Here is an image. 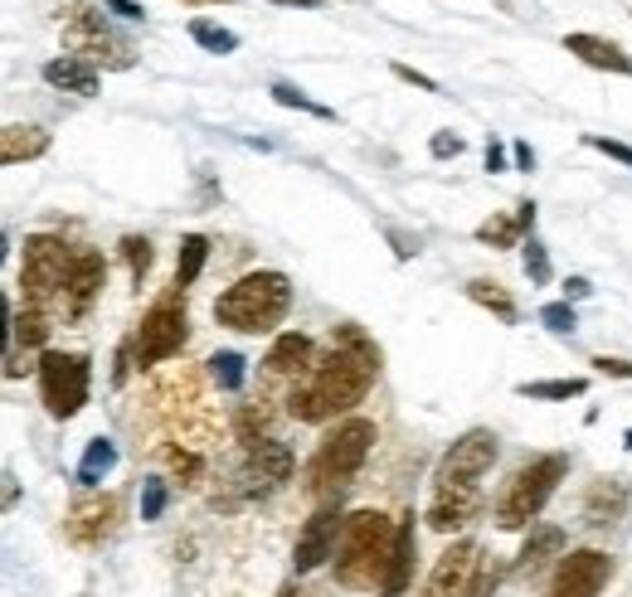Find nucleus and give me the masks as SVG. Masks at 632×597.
Listing matches in <instances>:
<instances>
[{
	"mask_svg": "<svg viewBox=\"0 0 632 597\" xmlns=\"http://www.w3.org/2000/svg\"><path fill=\"white\" fill-rule=\"evenodd\" d=\"M375 380H380V345L346 321V326L331 331L326 355L312 360V370L293 384L287 418H297V423H331V418L350 413L356 403H365Z\"/></svg>",
	"mask_w": 632,
	"mask_h": 597,
	"instance_id": "nucleus-1",
	"label": "nucleus"
},
{
	"mask_svg": "<svg viewBox=\"0 0 632 597\" xmlns=\"http://www.w3.org/2000/svg\"><path fill=\"white\" fill-rule=\"evenodd\" d=\"M395 539H399V520H389L385 510L365 506L350 510L346 525H340L336 554H331V569L336 583L346 593H380L385 588L389 559H395Z\"/></svg>",
	"mask_w": 632,
	"mask_h": 597,
	"instance_id": "nucleus-2",
	"label": "nucleus"
},
{
	"mask_svg": "<svg viewBox=\"0 0 632 597\" xmlns=\"http://www.w3.org/2000/svg\"><path fill=\"white\" fill-rule=\"evenodd\" d=\"M287 311H293V277L273 268L238 277L214 301V321L238 335H273L287 321Z\"/></svg>",
	"mask_w": 632,
	"mask_h": 597,
	"instance_id": "nucleus-3",
	"label": "nucleus"
},
{
	"mask_svg": "<svg viewBox=\"0 0 632 597\" xmlns=\"http://www.w3.org/2000/svg\"><path fill=\"white\" fill-rule=\"evenodd\" d=\"M380 443V427L370 418H340L326 437L317 443L312 462H307V490L317 500H340V490L360 476V467L370 462Z\"/></svg>",
	"mask_w": 632,
	"mask_h": 597,
	"instance_id": "nucleus-4",
	"label": "nucleus"
},
{
	"mask_svg": "<svg viewBox=\"0 0 632 597\" xmlns=\"http://www.w3.org/2000/svg\"><path fill=\"white\" fill-rule=\"evenodd\" d=\"M569 476V457L565 452H545V457H531L525 467H516L506 476V486L496 490L492 500V520L496 530H531L541 520V510L550 506V496L559 490V481Z\"/></svg>",
	"mask_w": 632,
	"mask_h": 597,
	"instance_id": "nucleus-5",
	"label": "nucleus"
},
{
	"mask_svg": "<svg viewBox=\"0 0 632 597\" xmlns=\"http://www.w3.org/2000/svg\"><path fill=\"white\" fill-rule=\"evenodd\" d=\"M69 272H74V248H69L64 238L59 234H29L25 253H20V297H25V307L45 311V316H59Z\"/></svg>",
	"mask_w": 632,
	"mask_h": 597,
	"instance_id": "nucleus-6",
	"label": "nucleus"
},
{
	"mask_svg": "<svg viewBox=\"0 0 632 597\" xmlns=\"http://www.w3.org/2000/svg\"><path fill=\"white\" fill-rule=\"evenodd\" d=\"M185 340H190V307H185V287L171 282V291L151 301L147 316L132 331V360L137 370H157L185 350Z\"/></svg>",
	"mask_w": 632,
	"mask_h": 597,
	"instance_id": "nucleus-7",
	"label": "nucleus"
},
{
	"mask_svg": "<svg viewBox=\"0 0 632 597\" xmlns=\"http://www.w3.org/2000/svg\"><path fill=\"white\" fill-rule=\"evenodd\" d=\"M59 35H64V49L98 69H132L137 64V49L122 35H112V25L102 20V5H64L59 10Z\"/></svg>",
	"mask_w": 632,
	"mask_h": 597,
	"instance_id": "nucleus-8",
	"label": "nucleus"
},
{
	"mask_svg": "<svg viewBox=\"0 0 632 597\" xmlns=\"http://www.w3.org/2000/svg\"><path fill=\"white\" fill-rule=\"evenodd\" d=\"M39 403L54 423H69V418L83 413L92 389V360L78 350H45L39 355Z\"/></svg>",
	"mask_w": 632,
	"mask_h": 597,
	"instance_id": "nucleus-9",
	"label": "nucleus"
},
{
	"mask_svg": "<svg viewBox=\"0 0 632 597\" xmlns=\"http://www.w3.org/2000/svg\"><path fill=\"white\" fill-rule=\"evenodd\" d=\"M476 510H482V476H443V471H433V496L423 525L433 534H458L476 520Z\"/></svg>",
	"mask_w": 632,
	"mask_h": 597,
	"instance_id": "nucleus-10",
	"label": "nucleus"
},
{
	"mask_svg": "<svg viewBox=\"0 0 632 597\" xmlns=\"http://www.w3.org/2000/svg\"><path fill=\"white\" fill-rule=\"evenodd\" d=\"M618 563L614 554L604 549H569L565 559L555 563V579H550V593L545 597H598L614 583Z\"/></svg>",
	"mask_w": 632,
	"mask_h": 597,
	"instance_id": "nucleus-11",
	"label": "nucleus"
},
{
	"mask_svg": "<svg viewBox=\"0 0 632 597\" xmlns=\"http://www.w3.org/2000/svg\"><path fill=\"white\" fill-rule=\"evenodd\" d=\"M117 520H122V500L112 490H88V496H78L69 506L64 534L74 549H102L117 534Z\"/></svg>",
	"mask_w": 632,
	"mask_h": 597,
	"instance_id": "nucleus-12",
	"label": "nucleus"
},
{
	"mask_svg": "<svg viewBox=\"0 0 632 597\" xmlns=\"http://www.w3.org/2000/svg\"><path fill=\"white\" fill-rule=\"evenodd\" d=\"M340 525H346L340 500H321V506L312 510V520L297 530V544H293V573H297V579H302V573H312V569H321V563L336 554Z\"/></svg>",
	"mask_w": 632,
	"mask_h": 597,
	"instance_id": "nucleus-13",
	"label": "nucleus"
},
{
	"mask_svg": "<svg viewBox=\"0 0 632 597\" xmlns=\"http://www.w3.org/2000/svg\"><path fill=\"white\" fill-rule=\"evenodd\" d=\"M102 287H108V258H102L98 248H78V253H74V272H69V287H64V307H59V316H64L69 326H83V321L92 316V307H98Z\"/></svg>",
	"mask_w": 632,
	"mask_h": 597,
	"instance_id": "nucleus-14",
	"label": "nucleus"
},
{
	"mask_svg": "<svg viewBox=\"0 0 632 597\" xmlns=\"http://www.w3.org/2000/svg\"><path fill=\"white\" fill-rule=\"evenodd\" d=\"M482 569V544L476 539H453L448 549L433 559V573L423 583V597H468Z\"/></svg>",
	"mask_w": 632,
	"mask_h": 597,
	"instance_id": "nucleus-15",
	"label": "nucleus"
},
{
	"mask_svg": "<svg viewBox=\"0 0 632 597\" xmlns=\"http://www.w3.org/2000/svg\"><path fill=\"white\" fill-rule=\"evenodd\" d=\"M297 471V457L287 443H277V437H263V443L244 447V496H268V490H277L283 481H293Z\"/></svg>",
	"mask_w": 632,
	"mask_h": 597,
	"instance_id": "nucleus-16",
	"label": "nucleus"
},
{
	"mask_svg": "<svg viewBox=\"0 0 632 597\" xmlns=\"http://www.w3.org/2000/svg\"><path fill=\"white\" fill-rule=\"evenodd\" d=\"M496 452H501V437H496L492 427H468V433L443 452V462L433 471H443V476H486L496 462Z\"/></svg>",
	"mask_w": 632,
	"mask_h": 597,
	"instance_id": "nucleus-17",
	"label": "nucleus"
},
{
	"mask_svg": "<svg viewBox=\"0 0 632 597\" xmlns=\"http://www.w3.org/2000/svg\"><path fill=\"white\" fill-rule=\"evenodd\" d=\"M559 45H565V54H574L579 64L632 78V54H628L623 45H618V39H604V35H588V29H574V35H565Z\"/></svg>",
	"mask_w": 632,
	"mask_h": 597,
	"instance_id": "nucleus-18",
	"label": "nucleus"
},
{
	"mask_svg": "<svg viewBox=\"0 0 632 597\" xmlns=\"http://www.w3.org/2000/svg\"><path fill=\"white\" fill-rule=\"evenodd\" d=\"M39 78H45L54 92H74V98H98V88H102L98 64H88V59H78V54L49 59V64L39 69Z\"/></svg>",
	"mask_w": 632,
	"mask_h": 597,
	"instance_id": "nucleus-19",
	"label": "nucleus"
},
{
	"mask_svg": "<svg viewBox=\"0 0 632 597\" xmlns=\"http://www.w3.org/2000/svg\"><path fill=\"white\" fill-rule=\"evenodd\" d=\"M413 563H419V525H413V510L399 515V539H395V559H389V573H385V588L375 597H404L413 583Z\"/></svg>",
	"mask_w": 632,
	"mask_h": 597,
	"instance_id": "nucleus-20",
	"label": "nucleus"
},
{
	"mask_svg": "<svg viewBox=\"0 0 632 597\" xmlns=\"http://www.w3.org/2000/svg\"><path fill=\"white\" fill-rule=\"evenodd\" d=\"M312 360H317L312 335H302V331H283L273 345H268L263 370H268V374H297V380H302V374L312 370Z\"/></svg>",
	"mask_w": 632,
	"mask_h": 597,
	"instance_id": "nucleus-21",
	"label": "nucleus"
},
{
	"mask_svg": "<svg viewBox=\"0 0 632 597\" xmlns=\"http://www.w3.org/2000/svg\"><path fill=\"white\" fill-rule=\"evenodd\" d=\"M623 506H628V481L623 476H598L584 496V525H594V530L618 525Z\"/></svg>",
	"mask_w": 632,
	"mask_h": 597,
	"instance_id": "nucleus-22",
	"label": "nucleus"
},
{
	"mask_svg": "<svg viewBox=\"0 0 632 597\" xmlns=\"http://www.w3.org/2000/svg\"><path fill=\"white\" fill-rule=\"evenodd\" d=\"M49 156V132L35 127V122H10L0 132V165H25V161H39Z\"/></svg>",
	"mask_w": 632,
	"mask_h": 597,
	"instance_id": "nucleus-23",
	"label": "nucleus"
},
{
	"mask_svg": "<svg viewBox=\"0 0 632 597\" xmlns=\"http://www.w3.org/2000/svg\"><path fill=\"white\" fill-rule=\"evenodd\" d=\"M545 559H565V530L559 525H541L535 520L531 534H525V544H521V554H516V579H525V573H535Z\"/></svg>",
	"mask_w": 632,
	"mask_h": 597,
	"instance_id": "nucleus-24",
	"label": "nucleus"
},
{
	"mask_svg": "<svg viewBox=\"0 0 632 597\" xmlns=\"http://www.w3.org/2000/svg\"><path fill=\"white\" fill-rule=\"evenodd\" d=\"M462 291H468V301H476L482 311H492L501 326H516V321H521V307H516V297L496 277H472Z\"/></svg>",
	"mask_w": 632,
	"mask_h": 597,
	"instance_id": "nucleus-25",
	"label": "nucleus"
},
{
	"mask_svg": "<svg viewBox=\"0 0 632 597\" xmlns=\"http://www.w3.org/2000/svg\"><path fill=\"white\" fill-rule=\"evenodd\" d=\"M112 467H117V443H112V437H92L88 452H83V462H78V471H74V481H78L83 490H98L102 481L112 476Z\"/></svg>",
	"mask_w": 632,
	"mask_h": 597,
	"instance_id": "nucleus-26",
	"label": "nucleus"
},
{
	"mask_svg": "<svg viewBox=\"0 0 632 597\" xmlns=\"http://www.w3.org/2000/svg\"><path fill=\"white\" fill-rule=\"evenodd\" d=\"M49 321L54 316H45V311H35V307H20L15 316H10V350H45L49 345Z\"/></svg>",
	"mask_w": 632,
	"mask_h": 597,
	"instance_id": "nucleus-27",
	"label": "nucleus"
},
{
	"mask_svg": "<svg viewBox=\"0 0 632 597\" xmlns=\"http://www.w3.org/2000/svg\"><path fill=\"white\" fill-rule=\"evenodd\" d=\"M210 238L205 234H185L181 238V248H175V287H185L190 291L195 282H200V272H205V263H210Z\"/></svg>",
	"mask_w": 632,
	"mask_h": 597,
	"instance_id": "nucleus-28",
	"label": "nucleus"
},
{
	"mask_svg": "<svg viewBox=\"0 0 632 597\" xmlns=\"http://www.w3.org/2000/svg\"><path fill=\"white\" fill-rule=\"evenodd\" d=\"M521 398H535V403H569V398H584L588 380H525L516 384Z\"/></svg>",
	"mask_w": 632,
	"mask_h": 597,
	"instance_id": "nucleus-29",
	"label": "nucleus"
},
{
	"mask_svg": "<svg viewBox=\"0 0 632 597\" xmlns=\"http://www.w3.org/2000/svg\"><path fill=\"white\" fill-rule=\"evenodd\" d=\"M205 364H210V384H214L220 394H238V389H244V380H248V360H244L238 350H214Z\"/></svg>",
	"mask_w": 632,
	"mask_h": 597,
	"instance_id": "nucleus-30",
	"label": "nucleus"
},
{
	"mask_svg": "<svg viewBox=\"0 0 632 597\" xmlns=\"http://www.w3.org/2000/svg\"><path fill=\"white\" fill-rule=\"evenodd\" d=\"M268 427H273V408H268L263 398H253V403H238V413H234V437H238V443H244V447L263 443Z\"/></svg>",
	"mask_w": 632,
	"mask_h": 597,
	"instance_id": "nucleus-31",
	"label": "nucleus"
},
{
	"mask_svg": "<svg viewBox=\"0 0 632 597\" xmlns=\"http://www.w3.org/2000/svg\"><path fill=\"white\" fill-rule=\"evenodd\" d=\"M476 244L496 248V253H506V248H521V224H516V214H492L476 224Z\"/></svg>",
	"mask_w": 632,
	"mask_h": 597,
	"instance_id": "nucleus-32",
	"label": "nucleus"
},
{
	"mask_svg": "<svg viewBox=\"0 0 632 597\" xmlns=\"http://www.w3.org/2000/svg\"><path fill=\"white\" fill-rule=\"evenodd\" d=\"M122 263H127V272H132V287H147V277H151V263H157V253H151V238H141V234H127L122 238Z\"/></svg>",
	"mask_w": 632,
	"mask_h": 597,
	"instance_id": "nucleus-33",
	"label": "nucleus"
},
{
	"mask_svg": "<svg viewBox=\"0 0 632 597\" xmlns=\"http://www.w3.org/2000/svg\"><path fill=\"white\" fill-rule=\"evenodd\" d=\"M190 39L205 49V54H220V59H224V54H234V49H238V35H234V29L214 25V20H200V15L190 20Z\"/></svg>",
	"mask_w": 632,
	"mask_h": 597,
	"instance_id": "nucleus-34",
	"label": "nucleus"
},
{
	"mask_svg": "<svg viewBox=\"0 0 632 597\" xmlns=\"http://www.w3.org/2000/svg\"><path fill=\"white\" fill-rule=\"evenodd\" d=\"M161 462L181 476V486H200L205 481V457L195 452V447H175V443H165L161 447Z\"/></svg>",
	"mask_w": 632,
	"mask_h": 597,
	"instance_id": "nucleus-35",
	"label": "nucleus"
},
{
	"mask_svg": "<svg viewBox=\"0 0 632 597\" xmlns=\"http://www.w3.org/2000/svg\"><path fill=\"white\" fill-rule=\"evenodd\" d=\"M268 92H273V102H277V108H297V112H312V117H321V122H336V112H331V108H321V102H312L302 88H297V83H283V78H277Z\"/></svg>",
	"mask_w": 632,
	"mask_h": 597,
	"instance_id": "nucleus-36",
	"label": "nucleus"
},
{
	"mask_svg": "<svg viewBox=\"0 0 632 597\" xmlns=\"http://www.w3.org/2000/svg\"><path fill=\"white\" fill-rule=\"evenodd\" d=\"M521 268H525V277H531V287H545V282L555 277V268H550V253H545V244L531 234V244L521 248Z\"/></svg>",
	"mask_w": 632,
	"mask_h": 597,
	"instance_id": "nucleus-37",
	"label": "nucleus"
},
{
	"mask_svg": "<svg viewBox=\"0 0 632 597\" xmlns=\"http://www.w3.org/2000/svg\"><path fill=\"white\" fill-rule=\"evenodd\" d=\"M165 506H171V486L161 476H147L141 481V520H161Z\"/></svg>",
	"mask_w": 632,
	"mask_h": 597,
	"instance_id": "nucleus-38",
	"label": "nucleus"
},
{
	"mask_svg": "<svg viewBox=\"0 0 632 597\" xmlns=\"http://www.w3.org/2000/svg\"><path fill=\"white\" fill-rule=\"evenodd\" d=\"M541 326L555 331V335H574V326H579L574 301H550V307H541Z\"/></svg>",
	"mask_w": 632,
	"mask_h": 597,
	"instance_id": "nucleus-39",
	"label": "nucleus"
},
{
	"mask_svg": "<svg viewBox=\"0 0 632 597\" xmlns=\"http://www.w3.org/2000/svg\"><path fill=\"white\" fill-rule=\"evenodd\" d=\"M584 146H588V151H604L608 161H618V165H628V171H632V146H628V141H608V136H594V132H588Z\"/></svg>",
	"mask_w": 632,
	"mask_h": 597,
	"instance_id": "nucleus-40",
	"label": "nucleus"
},
{
	"mask_svg": "<svg viewBox=\"0 0 632 597\" xmlns=\"http://www.w3.org/2000/svg\"><path fill=\"white\" fill-rule=\"evenodd\" d=\"M429 151H433V161H458V156L468 151V141H462L458 132H433Z\"/></svg>",
	"mask_w": 632,
	"mask_h": 597,
	"instance_id": "nucleus-41",
	"label": "nucleus"
},
{
	"mask_svg": "<svg viewBox=\"0 0 632 597\" xmlns=\"http://www.w3.org/2000/svg\"><path fill=\"white\" fill-rule=\"evenodd\" d=\"M496 588H501V569L482 554V569H476V583H472L468 597H496Z\"/></svg>",
	"mask_w": 632,
	"mask_h": 597,
	"instance_id": "nucleus-42",
	"label": "nucleus"
},
{
	"mask_svg": "<svg viewBox=\"0 0 632 597\" xmlns=\"http://www.w3.org/2000/svg\"><path fill=\"white\" fill-rule=\"evenodd\" d=\"M594 374H604V380H632V360H618V355H594Z\"/></svg>",
	"mask_w": 632,
	"mask_h": 597,
	"instance_id": "nucleus-43",
	"label": "nucleus"
},
{
	"mask_svg": "<svg viewBox=\"0 0 632 597\" xmlns=\"http://www.w3.org/2000/svg\"><path fill=\"white\" fill-rule=\"evenodd\" d=\"M389 73H395L399 83H413L419 92H438V78H429V73H419L413 64H389Z\"/></svg>",
	"mask_w": 632,
	"mask_h": 597,
	"instance_id": "nucleus-44",
	"label": "nucleus"
},
{
	"mask_svg": "<svg viewBox=\"0 0 632 597\" xmlns=\"http://www.w3.org/2000/svg\"><path fill=\"white\" fill-rule=\"evenodd\" d=\"M102 10H112L117 20H132V25L147 20V5H137V0H102Z\"/></svg>",
	"mask_w": 632,
	"mask_h": 597,
	"instance_id": "nucleus-45",
	"label": "nucleus"
},
{
	"mask_svg": "<svg viewBox=\"0 0 632 597\" xmlns=\"http://www.w3.org/2000/svg\"><path fill=\"white\" fill-rule=\"evenodd\" d=\"M482 165H486V171H492V175H501V171H506V146H501V141H496V136H486V151H482Z\"/></svg>",
	"mask_w": 632,
	"mask_h": 597,
	"instance_id": "nucleus-46",
	"label": "nucleus"
},
{
	"mask_svg": "<svg viewBox=\"0 0 632 597\" xmlns=\"http://www.w3.org/2000/svg\"><path fill=\"white\" fill-rule=\"evenodd\" d=\"M389 244H395V258H399V263H409V258H419V238L399 234V228H389Z\"/></svg>",
	"mask_w": 632,
	"mask_h": 597,
	"instance_id": "nucleus-47",
	"label": "nucleus"
},
{
	"mask_svg": "<svg viewBox=\"0 0 632 597\" xmlns=\"http://www.w3.org/2000/svg\"><path fill=\"white\" fill-rule=\"evenodd\" d=\"M29 370H39V364H29V355H20V350L5 355V380H20V374H29Z\"/></svg>",
	"mask_w": 632,
	"mask_h": 597,
	"instance_id": "nucleus-48",
	"label": "nucleus"
},
{
	"mask_svg": "<svg viewBox=\"0 0 632 597\" xmlns=\"http://www.w3.org/2000/svg\"><path fill=\"white\" fill-rule=\"evenodd\" d=\"M594 297V282L588 277H565V301H584Z\"/></svg>",
	"mask_w": 632,
	"mask_h": 597,
	"instance_id": "nucleus-49",
	"label": "nucleus"
},
{
	"mask_svg": "<svg viewBox=\"0 0 632 597\" xmlns=\"http://www.w3.org/2000/svg\"><path fill=\"white\" fill-rule=\"evenodd\" d=\"M511 161H516V171L531 175V171H535V151H531V141H516V146H511Z\"/></svg>",
	"mask_w": 632,
	"mask_h": 597,
	"instance_id": "nucleus-50",
	"label": "nucleus"
},
{
	"mask_svg": "<svg viewBox=\"0 0 632 597\" xmlns=\"http://www.w3.org/2000/svg\"><path fill=\"white\" fill-rule=\"evenodd\" d=\"M516 224H521V234H535V199H521V204H516Z\"/></svg>",
	"mask_w": 632,
	"mask_h": 597,
	"instance_id": "nucleus-51",
	"label": "nucleus"
},
{
	"mask_svg": "<svg viewBox=\"0 0 632 597\" xmlns=\"http://www.w3.org/2000/svg\"><path fill=\"white\" fill-rule=\"evenodd\" d=\"M0 481H5V510H15V500H20V486H15V476H10V471H5V476H0Z\"/></svg>",
	"mask_w": 632,
	"mask_h": 597,
	"instance_id": "nucleus-52",
	"label": "nucleus"
},
{
	"mask_svg": "<svg viewBox=\"0 0 632 597\" xmlns=\"http://www.w3.org/2000/svg\"><path fill=\"white\" fill-rule=\"evenodd\" d=\"M268 5H287V10H317L321 0H268Z\"/></svg>",
	"mask_w": 632,
	"mask_h": 597,
	"instance_id": "nucleus-53",
	"label": "nucleus"
},
{
	"mask_svg": "<svg viewBox=\"0 0 632 597\" xmlns=\"http://www.w3.org/2000/svg\"><path fill=\"white\" fill-rule=\"evenodd\" d=\"M181 5H214V0H181Z\"/></svg>",
	"mask_w": 632,
	"mask_h": 597,
	"instance_id": "nucleus-54",
	"label": "nucleus"
},
{
	"mask_svg": "<svg viewBox=\"0 0 632 597\" xmlns=\"http://www.w3.org/2000/svg\"><path fill=\"white\" fill-rule=\"evenodd\" d=\"M623 447H628V452H632V427H628V433H623Z\"/></svg>",
	"mask_w": 632,
	"mask_h": 597,
	"instance_id": "nucleus-55",
	"label": "nucleus"
},
{
	"mask_svg": "<svg viewBox=\"0 0 632 597\" xmlns=\"http://www.w3.org/2000/svg\"><path fill=\"white\" fill-rule=\"evenodd\" d=\"M277 597H297V593H293V588H283V593H277Z\"/></svg>",
	"mask_w": 632,
	"mask_h": 597,
	"instance_id": "nucleus-56",
	"label": "nucleus"
}]
</instances>
